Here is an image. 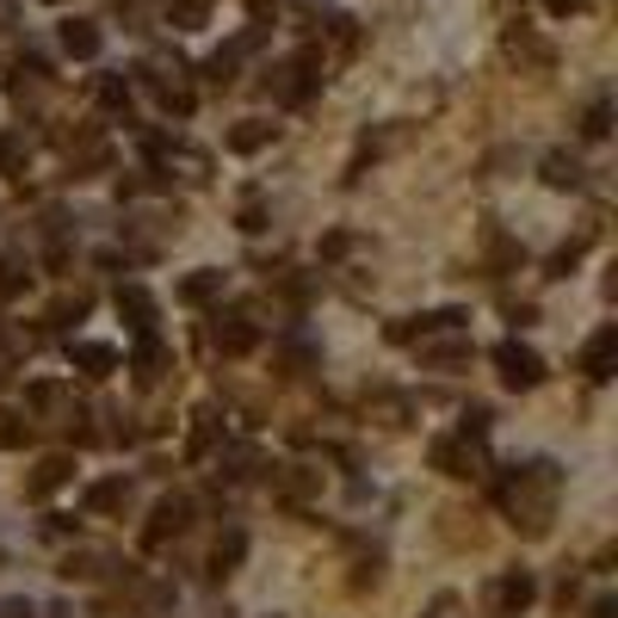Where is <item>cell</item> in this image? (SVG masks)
<instances>
[{
	"mask_svg": "<svg viewBox=\"0 0 618 618\" xmlns=\"http://www.w3.org/2000/svg\"><path fill=\"white\" fill-rule=\"evenodd\" d=\"M544 7H551L556 19H569V13H587V7H594V0H544Z\"/></svg>",
	"mask_w": 618,
	"mask_h": 618,
	"instance_id": "cell-20",
	"label": "cell"
},
{
	"mask_svg": "<svg viewBox=\"0 0 618 618\" xmlns=\"http://www.w3.org/2000/svg\"><path fill=\"white\" fill-rule=\"evenodd\" d=\"M216 347H223V353H247V347H254V328L242 322V316H216Z\"/></svg>",
	"mask_w": 618,
	"mask_h": 618,
	"instance_id": "cell-6",
	"label": "cell"
},
{
	"mask_svg": "<svg viewBox=\"0 0 618 618\" xmlns=\"http://www.w3.org/2000/svg\"><path fill=\"white\" fill-rule=\"evenodd\" d=\"M124 501V482H106V489H93V508H118Z\"/></svg>",
	"mask_w": 618,
	"mask_h": 618,
	"instance_id": "cell-17",
	"label": "cell"
},
{
	"mask_svg": "<svg viewBox=\"0 0 618 618\" xmlns=\"http://www.w3.org/2000/svg\"><path fill=\"white\" fill-rule=\"evenodd\" d=\"M433 464H439L446 477H477V451H464L458 439H439V446H433Z\"/></svg>",
	"mask_w": 618,
	"mask_h": 618,
	"instance_id": "cell-4",
	"label": "cell"
},
{
	"mask_svg": "<svg viewBox=\"0 0 618 618\" xmlns=\"http://www.w3.org/2000/svg\"><path fill=\"white\" fill-rule=\"evenodd\" d=\"M99 99H106V106H130V87H124V81H106V87H99Z\"/></svg>",
	"mask_w": 618,
	"mask_h": 618,
	"instance_id": "cell-18",
	"label": "cell"
},
{
	"mask_svg": "<svg viewBox=\"0 0 618 618\" xmlns=\"http://www.w3.org/2000/svg\"><path fill=\"white\" fill-rule=\"evenodd\" d=\"M0 446H25V427H19V415H0Z\"/></svg>",
	"mask_w": 618,
	"mask_h": 618,
	"instance_id": "cell-15",
	"label": "cell"
},
{
	"mask_svg": "<svg viewBox=\"0 0 618 618\" xmlns=\"http://www.w3.org/2000/svg\"><path fill=\"white\" fill-rule=\"evenodd\" d=\"M118 309H124V316H130V328H142V334H149V328H154V303L137 291V285H130V291H118Z\"/></svg>",
	"mask_w": 618,
	"mask_h": 618,
	"instance_id": "cell-8",
	"label": "cell"
},
{
	"mask_svg": "<svg viewBox=\"0 0 618 618\" xmlns=\"http://www.w3.org/2000/svg\"><path fill=\"white\" fill-rule=\"evenodd\" d=\"M266 137H273V124H260V118H247V124H242V130H235V137H230V142H235V149H260V142H266Z\"/></svg>",
	"mask_w": 618,
	"mask_h": 618,
	"instance_id": "cell-13",
	"label": "cell"
},
{
	"mask_svg": "<svg viewBox=\"0 0 618 618\" xmlns=\"http://www.w3.org/2000/svg\"><path fill=\"white\" fill-rule=\"evenodd\" d=\"M458 359H470V347H433L427 365H458Z\"/></svg>",
	"mask_w": 618,
	"mask_h": 618,
	"instance_id": "cell-16",
	"label": "cell"
},
{
	"mask_svg": "<svg viewBox=\"0 0 618 618\" xmlns=\"http://www.w3.org/2000/svg\"><path fill=\"white\" fill-rule=\"evenodd\" d=\"M81 365H93V371H106V365H111V347H81Z\"/></svg>",
	"mask_w": 618,
	"mask_h": 618,
	"instance_id": "cell-19",
	"label": "cell"
},
{
	"mask_svg": "<svg viewBox=\"0 0 618 618\" xmlns=\"http://www.w3.org/2000/svg\"><path fill=\"white\" fill-rule=\"evenodd\" d=\"M494 365H501V377H508L513 390H532L544 377V359L532 353V347H520V340H501V347H494Z\"/></svg>",
	"mask_w": 618,
	"mask_h": 618,
	"instance_id": "cell-1",
	"label": "cell"
},
{
	"mask_svg": "<svg viewBox=\"0 0 618 618\" xmlns=\"http://www.w3.org/2000/svg\"><path fill=\"white\" fill-rule=\"evenodd\" d=\"M612 359H618V328H600V334L582 347V371L600 384V377H612Z\"/></svg>",
	"mask_w": 618,
	"mask_h": 618,
	"instance_id": "cell-2",
	"label": "cell"
},
{
	"mask_svg": "<svg viewBox=\"0 0 618 618\" xmlns=\"http://www.w3.org/2000/svg\"><path fill=\"white\" fill-rule=\"evenodd\" d=\"M223 291V273H199V278H185V303H204V297H216Z\"/></svg>",
	"mask_w": 618,
	"mask_h": 618,
	"instance_id": "cell-11",
	"label": "cell"
},
{
	"mask_svg": "<svg viewBox=\"0 0 618 618\" xmlns=\"http://www.w3.org/2000/svg\"><path fill=\"white\" fill-rule=\"evenodd\" d=\"M606 130H612V106H606V99H594V106H587V118H582V137L600 142Z\"/></svg>",
	"mask_w": 618,
	"mask_h": 618,
	"instance_id": "cell-10",
	"label": "cell"
},
{
	"mask_svg": "<svg viewBox=\"0 0 618 618\" xmlns=\"http://www.w3.org/2000/svg\"><path fill=\"white\" fill-rule=\"evenodd\" d=\"M168 19L173 25H204V19H211V0H168Z\"/></svg>",
	"mask_w": 618,
	"mask_h": 618,
	"instance_id": "cell-9",
	"label": "cell"
},
{
	"mask_svg": "<svg viewBox=\"0 0 618 618\" xmlns=\"http://www.w3.org/2000/svg\"><path fill=\"white\" fill-rule=\"evenodd\" d=\"M185 513H192L185 501H161V508H154V525H149V544H161L168 532H180V525H185Z\"/></svg>",
	"mask_w": 618,
	"mask_h": 618,
	"instance_id": "cell-7",
	"label": "cell"
},
{
	"mask_svg": "<svg viewBox=\"0 0 618 618\" xmlns=\"http://www.w3.org/2000/svg\"><path fill=\"white\" fill-rule=\"evenodd\" d=\"M544 180L551 185H582V168H575L569 154H551V161H544Z\"/></svg>",
	"mask_w": 618,
	"mask_h": 618,
	"instance_id": "cell-12",
	"label": "cell"
},
{
	"mask_svg": "<svg viewBox=\"0 0 618 618\" xmlns=\"http://www.w3.org/2000/svg\"><path fill=\"white\" fill-rule=\"evenodd\" d=\"M50 7H56V0H50Z\"/></svg>",
	"mask_w": 618,
	"mask_h": 618,
	"instance_id": "cell-21",
	"label": "cell"
},
{
	"mask_svg": "<svg viewBox=\"0 0 618 618\" xmlns=\"http://www.w3.org/2000/svg\"><path fill=\"white\" fill-rule=\"evenodd\" d=\"M525 600H532V575H525V569H513V575L494 582V612H520Z\"/></svg>",
	"mask_w": 618,
	"mask_h": 618,
	"instance_id": "cell-3",
	"label": "cell"
},
{
	"mask_svg": "<svg viewBox=\"0 0 618 618\" xmlns=\"http://www.w3.org/2000/svg\"><path fill=\"white\" fill-rule=\"evenodd\" d=\"M62 50H68V56H99V25L68 19V25H62Z\"/></svg>",
	"mask_w": 618,
	"mask_h": 618,
	"instance_id": "cell-5",
	"label": "cell"
},
{
	"mask_svg": "<svg viewBox=\"0 0 618 618\" xmlns=\"http://www.w3.org/2000/svg\"><path fill=\"white\" fill-rule=\"evenodd\" d=\"M62 477H68V464H62V458H56V464H44V470H38V482H31V494H50Z\"/></svg>",
	"mask_w": 618,
	"mask_h": 618,
	"instance_id": "cell-14",
	"label": "cell"
}]
</instances>
